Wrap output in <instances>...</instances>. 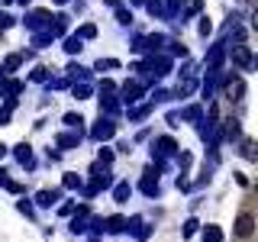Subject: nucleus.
<instances>
[{"label": "nucleus", "instance_id": "603ef678", "mask_svg": "<svg viewBox=\"0 0 258 242\" xmlns=\"http://www.w3.org/2000/svg\"><path fill=\"white\" fill-rule=\"evenodd\" d=\"M55 4H68V0H55Z\"/></svg>", "mask_w": 258, "mask_h": 242}, {"label": "nucleus", "instance_id": "c03bdc74", "mask_svg": "<svg viewBox=\"0 0 258 242\" xmlns=\"http://www.w3.org/2000/svg\"><path fill=\"white\" fill-rule=\"evenodd\" d=\"M0 123H10V107H0Z\"/></svg>", "mask_w": 258, "mask_h": 242}, {"label": "nucleus", "instance_id": "9b49d317", "mask_svg": "<svg viewBox=\"0 0 258 242\" xmlns=\"http://www.w3.org/2000/svg\"><path fill=\"white\" fill-rule=\"evenodd\" d=\"M16 158H20V165H23V168H36V158H32V149H29L26 142H20V145H16Z\"/></svg>", "mask_w": 258, "mask_h": 242}, {"label": "nucleus", "instance_id": "2f4dec72", "mask_svg": "<svg viewBox=\"0 0 258 242\" xmlns=\"http://www.w3.org/2000/svg\"><path fill=\"white\" fill-rule=\"evenodd\" d=\"M20 65H23V55H7V58H4V68L7 71H16Z\"/></svg>", "mask_w": 258, "mask_h": 242}, {"label": "nucleus", "instance_id": "f8f14e48", "mask_svg": "<svg viewBox=\"0 0 258 242\" xmlns=\"http://www.w3.org/2000/svg\"><path fill=\"white\" fill-rule=\"evenodd\" d=\"M223 136H226V139H239V136H242V126H239V119L236 116H229V119H223Z\"/></svg>", "mask_w": 258, "mask_h": 242}, {"label": "nucleus", "instance_id": "6e6552de", "mask_svg": "<svg viewBox=\"0 0 258 242\" xmlns=\"http://www.w3.org/2000/svg\"><path fill=\"white\" fill-rule=\"evenodd\" d=\"M26 26L39 32V29H45V26H52V16H48L45 10H29V13H26Z\"/></svg>", "mask_w": 258, "mask_h": 242}, {"label": "nucleus", "instance_id": "393cba45", "mask_svg": "<svg viewBox=\"0 0 258 242\" xmlns=\"http://www.w3.org/2000/svg\"><path fill=\"white\" fill-rule=\"evenodd\" d=\"M204 242H223L220 226H213V223H210V226H207V232H204Z\"/></svg>", "mask_w": 258, "mask_h": 242}, {"label": "nucleus", "instance_id": "49530a36", "mask_svg": "<svg viewBox=\"0 0 258 242\" xmlns=\"http://www.w3.org/2000/svg\"><path fill=\"white\" fill-rule=\"evenodd\" d=\"M200 7H204V0H190V13H194V10H200Z\"/></svg>", "mask_w": 258, "mask_h": 242}, {"label": "nucleus", "instance_id": "4468645a", "mask_svg": "<svg viewBox=\"0 0 258 242\" xmlns=\"http://www.w3.org/2000/svg\"><path fill=\"white\" fill-rule=\"evenodd\" d=\"M242 158L245 161H258V139H242Z\"/></svg>", "mask_w": 258, "mask_h": 242}, {"label": "nucleus", "instance_id": "a19ab883", "mask_svg": "<svg viewBox=\"0 0 258 242\" xmlns=\"http://www.w3.org/2000/svg\"><path fill=\"white\" fill-rule=\"evenodd\" d=\"M32 81H48V68H42V65H39V68L32 71Z\"/></svg>", "mask_w": 258, "mask_h": 242}, {"label": "nucleus", "instance_id": "a18cd8bd", "mask_svg": "<svg viewBox=\"0 0 258 242\" xmlns=\"http://www.w3.org/2000/svg\"><path fill=\"white\" fill-rule=\"evenodd\" d=\"M13 23V16H7V13H0V29H7Z\"/></svg>", "mask_w": 258, "mask_h": 242}, {"label": "nucleus", "instance_id": "0eeeda50", "mask_svg": "<svg viewBox=\"0 0 258 242\" xmlns=\"http://www.w3.org/2000/svg\"><path fill=\"white\" fill-rule=\"evenodd\" d=\"M223 91H226V97H229V100H242V97H245V81L232 75V78H226Z\"/></svg>", "mask_w": 258, "mask_h": 242}, {"label": "nucleus", "instance_id": "473e14b6", "mask_svg": "<svg viewBox=\"0 0 258 242\" xmlns=\"http://www.w3.org/2000/svg\"><path fill=\"white\" fill-rule=\"evenodd\" d=\"M116 23L119 26H129V23H133V13L123 10V7H116Z\"/></svg>", "mask_w": 258, "mask_h": 242}, {"label": "nucleus", "instance_id": "2eb2a0df", "mask_svg": "<svg viewBox=\"0 0 258 242\" xmlns=\"http://www.w3.org/2000/svg\"><path fill=\"white\" fill-rule=\"evenodd\" d=\"M100 110L107 113V116H113V113H119V100H116L113 94H103V97H100Z\"/></svg>", "mask_w": 258, "mask_h": 242}, {"label": "nucleus", "instance_id": "7c9ffc66", "mask_svg": "<svg viewBox=\"0 0 258 242\" xmlns=\"http://www.w3.org/2000/svg\"><path fill=\"white\" fill-rule=\"evenodd\" d=\"M184 119H190V123H200V119H204V110H200V107H187V110H184Z\"/></svg>", "mask_w": 258, "mask_h": 242}, {"label": "nucleus", "instance_id": "bb28decb", "mask_svg": "<svg viewBox=\"0 0 258 242\" xmlns=\"http://www.w3.org/2000/svg\"><path fill=\"white\" fill-rule=\"evenodd\" d=\"M61 188H64V191H78V188H81V177H78V174H64V177H61Z\"/></svg>", "mask_w": 258, "mask_h": 242}, {"label": "nucleus", "instance_id": "5fc2aeb1", "mask_svg": "<svg viewBox=\"0 0 258 242\" xmlns=\"http://www.w3.org/2000/svg\"><path fill=\"white\" fill-rule=\"evenodd\" d=\"M255 65H258V58H255Z\"/></svg>", "mask_w": 258, "mask_h": 242}, {"label": "nucleus", "instance_id": "a211bd4d", "mask_svg": "<svg viewBox=\"0 0 258 242\" xmlns=\"http://www.w3.org/2000/svg\"><path fill=\"white\" fill-rule=\"evenodd\" d=\"M81 142V133H61L58 136V149H75Z\"/></svg>", "mask_w": 258, "mask_h": 242}, {"label": "nucleus", "instance_id": "f03ea898", "mask_svg": "<svg viewBox=\"0 0 258 242\" xmlns=\"http://www.w3.org/2000/svg\"><path fill=\"white\" fill-rule=\"evenodd\" d=\"M229 58H232V65H236L239 71L255 68V55H252V48H248V45H242V42L229 48Z\"/></svg>", "mask_w": 258, "mask_h": 242}, {"label": "nucleus", "instance_id": "f3484780", "mask_svg": "<svg viewBox=\"0 0 258 242\" xmlns=\"http://www.w3.org/2000/svg\"><path fill=\"white\" fill-rule=\"evenodd\" d=\"M68 78H75V84H84V81L91 78V71L81 68V65H68Z\"/></svg>", "mask_w": 258, "mask_h": 242}, {"label": "nucleus", "instance_id": "f257e3e1", "mask_svg": "<svg viewBox=\"0 0 258 242\" xmlns=\"http://www.w3.org/2000/svg\"><path fill=\"white\" fill-rule=\"evenodd\" d=\"M110 184H113V174H110L103 165H97V168H94V177H91V184L84 188V197H94L97 191H107Z\"/></svg>", "mask_w": 258, "mask_h": 242}, {"label": "nucleus", "instance_id": "ddd939ff", "mask_svg": "<svg viewBox=\"0 0 258 242\" xmlns=\"http://www.w3.org/2000/svg\"><path fill=\"white\" fill-rule=\"evenodd\" d=\"M71 232H87V207H78V213H75V220H71Z\"/></svg>", "mask_w": 258, "mask_h": 242}, {"label": "nucleus", "instance_id": "a878e982", "mask_svg": "<svg viewBox=\"0 0 258 242\" xmlns=\"http://www.w3.org/2000/svg\"><path fill=\"white\" fill-rule=\"evenodd\" d=\"M78 39H81V42H84V39H97V26H94V23H84V26L78 29Z\"/></svg>", "mask_w": 258, "mask_h": 242}, {"label": "nucleus", "instance_id": "3c124183", "mask_svg": "<svg viewBox=\"0 0 258 242\" xmlns=\"http://www.w3.org/2000/svg\"><path fill=\"white\" fill-rule=\"evenodd\" d=\"M16 4H20V7H29V4H32V0H16Z\"/></svg>", "mask_w": 258, "mask_h": 242}, {"label": "nucleus", "instance_id": "7ed1b4c3", "mask_svg": "<svg viewBox=\"0 0 258 242\" xmlns=\"http://www.w3.org/2000/svg\"><path fill=\"white\" fill-rule=\"evenodd\" d=\"M113 136H116V123H113V116H100L94 123V129H91L94 142H107V139H113Z\"/></svg>", "mask_w": 258, "mask_h": 242}, {"label": "nucleus", "instance_id": "09e8293b", "mask_svg": "<svg viewBox=\"0 0 258 242\" xmlns=\"http://www.w3.org/2000/svg\"><path fill=\"white\" fill-rule=\"evenodd\" d=\"M252 29H255V32H258V10H255V13H252Z\"/></svg>", "mask_w": 258, "mask_h": 242}, {"label": "nucleus", "instance_id": "412c9836", "mask_svg": "<svg viewBox=\"0 0 258 242\" xmlns=\"http://www.w3.org/2000/svg\"><path fill=\"white\" fill-rule=\"evenodd\" d=\"M81 48H84V42H81L78 36H68V39H64V52H68V55H78Z\"/></svg>", "mask_w": 258, "mask_h": 242}, {"label": "nucleus", "instance_id": "aec40b11", "mask_svg": "<svg viewBox=\"0 0 258 242\" xmlns=\"http://www.w3.org/2000/svg\"><path fill=\"white\" fill-rule=\"evenodd\" d=\"M103 229H107V232H123L126 220H123V216H110V220H103Z\"/></svg>", "mask_w": 258, "mask_h": 242}, {"label": "nucleus", "instance_id": "1a4fd4ad", "mask_svg": "<svg viewBox=\"0 0 258 242\" xmlns=\"http://www.w3.org/2000/svg\"><path fill=\"white\" fill-rule=\"evenodd\" d=\"M223 58H226V42H216V45L207 52V68H210V71H216V68L223 65Z\"/></svg>", "mask_w": 258, "mask_h": 242}, {"label": "nucleus", "instance_id": "dca6fc26", "mask_svg": "<svg viewBox=\"0 0 258 242\" xmlns=\"http://www.w3.org/2000/svg\"><path fill=\"white\" fill-rule=\"evenodd\" d=\"M129 194H133L129 181H119L116 188H113V200H116V204H126V200H129Z\"/></svg>", "mask_w": 258, "mask_h": 242}, {"label": "nucleus", "instance_id": "c756f323", "mask_svg": "<svg viewBox=\"0 0 258 242\" xmlns=\"http://www.w3.org/2000/svg\"><path fill=\"white\" fill-rule=\"evenodd\" d=\"M71 94H75L78 100H87V97H91V84H75V87H71Z\"/></svg>", "mask_w": 258, "mask_h": 242}, {"label": "nucleus", "instance_id": "de8ad7c7", "mask_svg": "<svg viewBox=\"0 0 258 242\" xmlns=\"http://www.w3.org/2000/svg\"><path fill=\"white\" fill-rule=\"evenodd\" d=\"M181 4H184V0H168V7H171V10H177Z\"/></svg>", "mask_w": 258, "mask_h": 242}, {"label": "nucleus", "instance_id": "72a5a7b5", "mask_svg": "<svg viewBox=\"0 0 258 242\" xmlns=\"http://www.w3.org/2000/svg\"><path fill=\"white\" fill-rule=\"evenodd\" d=\"M161 45H165V36H145V48L155 52V48H161Z\"/></svg>", "mask_w": 258, "mask_h": 242}, {"label": "nucleus", "instance_id": "864d4df0", "mask_svg": "<svg viewBox=\"0 0 258 242\" xmlns=\"http://www.w3.org/2000/svg\"><path fill=\"white\" fill-rule=\"evenodd\" d=\"M255 191H258V184H255Z\"/></svg>", "mask_w": 258, "mask_h": 242}, {"label": "nucleus", "instance_id": "6ab92c4d", "mask_svg": "<svg viewBox=\"0 0 258 242\" xmlns=\"http://www.w3.org/2000/svg\"><path fill=\"white\" fill-rule=\"evenodd\" d=\"M55 200H58V191H39L36 194V204L39 207H52Z\"/></svg>", "mask_w": 258, "mask_h": 242}, {"label": "nucleus", "instance_id": "4be33fe9", "mask_svg": "<svg viewBox=\"0 0 258 242\" xmlns=\"http://www.w3.org/2000/svg\"><path fill=\"white\" fill-rule=\"evenodd\" d=\"M0 188H7L10 194H20V191H23L16 181H10V177H7V171H4V168H0Z\"/></svg>", "mask_w": 258, "mask_h": 242}, {"label": "nucleus", "instance_id": "c85d7f7f", "mask_svg": "<svg viewBox=\"0 0 258 242\" xmlns=\"http://www.w3.org/2000/svg\"><path fill=\"white\" fill-rule=\"evenodd\" d=\"M81 123H84V119H81L78 113H64V126H68V129H78V133H81Z\"/></svg>", "mask_w": 258, "mask_h": 242}, {"label": "nucleus", "instance_id": "e433bc0d", "mask_svg": "<svg viewBox=\"0 0 258 242\" xmlns=\"http://www.w3.org/2000/svg\"><path fill=\"white\" fill-rule=\"evenodd\" d=\"M197 29H200V36H204V39H207V36H210V32H213V23H210V20H207V16H200V26H197Z\"/></svg>", "mask_w": 258, "mask_h": 242}, {"label": "nucleus", "instance_id": "423d86ee", "mask_svg": "<svg viewBox=\"0 0 258 242\" xmlns=\"http://www.w3.org/2000/svg\"><path fill=\"white\" fill-rule=\"evenodd\" d=\"M152 155H155V158H158V165H161V158L177 155V142H174V139H168V136H161V139L155 142V149H152Z\"/></svg>", "mask_w": 258, "mask_h": 242}, {"label": "nucleus", "instance_id": "9d476101", "mask_svg": "<svg viewBox=\"0 0 258 242\" xmlns=\"http://www.w3.org/2000/svg\"><path fill=\"white\" fill-rule=\"evenodd\" d=\"M139 191L145 194V197H158V177L152 171H145V177L139 181Z\"/></svg>", "mask_w": 258, "mask_h": 242}, {"label": "nucleus", "instance_id": "79ce46f5", "mask_svg": "<svg viewBox=\"0 0 258 242\" xmlns=\"http://www.w3.org/2000/svg\"><path fill=\"white\" fill-rule=\"evenodd\" d=\"M113 91H116V84H113V81H103V84H100V94H113Z\"/></svg>", "mask_w": 258, "mask_h": 242}, {"label": "nucleus", "instance_id": "20e7f679", "mask_svg": "<svg viewBox=\"0 0 258 242\" xmlns=\"http://www.w3.org/2000/svg\"><path fill=\"white\" fill-rule=\"evenodd\" d=\"M119 94H123V97H119V100H123V103H126V107H133V103H139V100H142V94H145V87L139 84V81H126V84H123V87H119Z\"/></svg>", "mask_w": 258, "mask_h": 242}, {"label": "nucleus", "instance_id": "c9c22d12", "mask_svg": "<svg viewBox=\"0 0 258 242\" xmlns=\"http://www.w3.org/2000/svg\"><path fill=\"white\" fill-rule=\"evenodd\" d=\"M103 68H119V62L116 58H100V62L94 65V71H103Z\"/></svg>", "mask_w": 258, "mask_h": 242}, {"label": "nucleus", "instance_id": "b1692460", "mask_svg": "<svg viewBox=\"0 0 258 242\" xmlns=\"http://www.w3.org/2000/svg\"><path fill=\"white\" fill-rule=\"evenodd\" d=\"M194 87H197V81H194V78L187 75V78H184V81H181V84H177V97H187V94L194 91Z\"/></svg>", "mask_w": 258, "mask_h": 242}, {"label": "nucleus", "instance_id": "4c0bfd02", "mask_svg": "<svg viewBox=\"0 0 258 242\" xmlns=\"http://www.w3.org/2000/svg\"><path fill=\"white\" fill-rule=\"evenodd\" d=\"M97 161H100V165L107 168L110 161H113V149H100V155H97Z\"/></svg>", "mask_w": 258, "mask_h": 242}, {"label": "nucleus", "instance_id": "8fccbe9b", "mask_svg": "<svg viewBox=\"0 0 258 242\" xmlns=\"http://www.w3.org/2000/svg\"><path fill=\"white\" fill-rule=\"evenodd\" d=\"M4 155H7V145H4V142H0V158H4Z\"/></svg>", "mask_w": 258, "mask_h": 242}, {"label": "nucleus", "instance_id": "58836bf2", "mask_svg": "<svg viewBox=\"0 0 258 242\" xmlns=\"http://www.w3.org/2000/svg\"><path fill=\"white\" fill-rule=\"evenodd\" d=\"M16 207H20V213H23V216H32V213H36L29 200H16Z\"/></svg>", "mask_w": 258, "mask_h": 242}, {"label": "nucleus", "instance_id": "f704fd0d", "mask_svg": "<svg viewBox=\"0 0 258 242\" xmlns=\"http://www.w3.org/2000/svg\"><path fill=\"white\" fill-rule=\"evenodd\" d=\"M149 103H145V107H133V110H129V119H145V116H149Z\"/></svg>", "mask_w": 258, "mask_h": 242}, {"label": "nucleus", "instance_id": "37998d69", "mask_svg": "<svg viewBox=\"0 0 258 242\" xmlns=\"http://www.w3.org/2000/svg\"><path fill=\"white\" fill-rule=\"evenodd\" d=\"M58 213H61V216H71V213H75V204H61Z\"/></svg>", "mask_w": 258, "mask_h": 242}, {"label": "nucleus", "instance_id": "5701e85b", "mask_svg": "<svg viewBox=\"0 0 258 242\" xmlns=\"http://www.w3.org/2000/svg\"><path fill=\"white\" fill-rule=\"evenodd\" d=\"M145 10H149L152 16H168V13H165V4H161V0H145Z\"/></svg>", "mask_w": 258, "mask_h": 242}, {"label": "nucleus", "instance_id": "cd10ccee", "mask_svg": "<svg viewBox=\"0 0 258 242\" xmlns=\"http://www.w3.org/2000/svg\"><path fill=\"white\" fill-rule=\"evenodd\" d=\"M48 42H52V32H48V29L45 32H36V39H32V45H36V48H45Z\"/></svg>", "mask_w": 258, "mask_h": 242}, {"label": "nucleus", "instance_id": "39448f33", "mask_svg": "<svg viewBox=\"0 0 258 242\" xmlns=\"http://www.w3.org/2000/svg\"><path fill=\"white\" fill-rule=\"evenodd\" d=\"M232 232H236L239 239H248L255 232V216L252 213H239L236 216V226H232Z\"/></svg>", "mask_w": 258, "mask_h": 242}, {"label": "nucleus", "instance_id": "ea45409f", "mask_svg": "<svg viewBox=\"0 0 258 242\" xmlns=\"http://www.w3.org/2000/svg\"><path fill=\"white\" fill-rule=\"evenodd\" d=\"M197 226H200L197 220H187V223H184V236H187V239H190V236H194V232H197Z\"/></svg>", "mask_w": 258, "mask_h": 242}]
</instances>
